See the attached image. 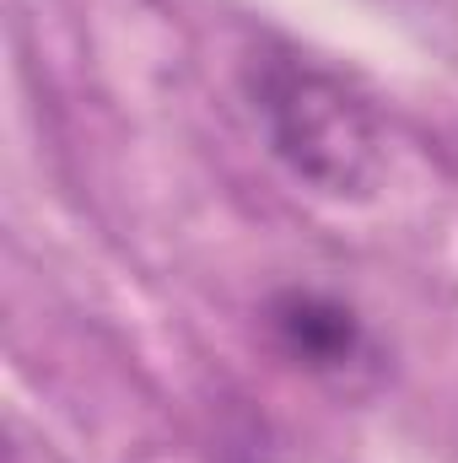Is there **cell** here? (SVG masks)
<instances>
[{
    "label": "cell",
    "mask_w": 458,
    "mask_h": 463,
    "mask_svg": "<svg viewBox=\"0 0 458 463\" xmlns=\"http://www.w3.org/2000/svg\"><path fill=\"white\" fill-rule=\"evenodd\" d=\"M248 98L270 151L324 200H372L388 167L383 124L356 87L324 65L264 49L248 60Z\"/></svg>",
    "instance_id": "6da1fadb"
},
{
    "label": "cell",
    "mask_w": 458,
    "mask_h": 463,
    "mask_svg": "<svg viewBox=\"0 0 458 463\" xmlns=\"http://www.w3.org/2000/svg\"><path fill=\"white\" fill-rule=\"evenodd\" d=\"M264 329L291 366L324 383H356L377 366V350L367 340V324L356 318V307H345L324 291H308V286L275 291L264 307Z\"/></svg>",
    "instance_id": "7a4b0ae2"
}]
</instances>
